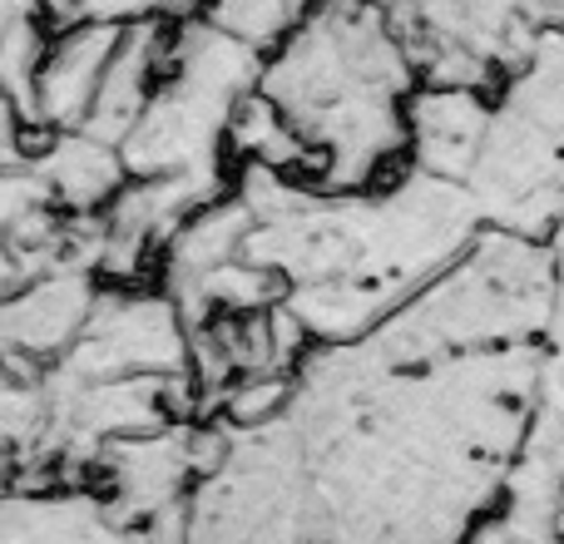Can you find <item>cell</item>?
Instances as JSON below:
<instances>
[{
  "mask_svg": "<svg viewBox=\"0 0 564 544\" xmlns=\"http://www.w3.org/2000/svg\"><path fill=\"white\" fill-rule=\"evenodd\" d=\"M45 0H6V25H0V65H6V105L25 119L35 134L45 129L35 124V79L45 65L50 45H55V30L50 25Z\"/></svg>",
  "mask_w": 564,
  "mask_h": 544,
  "instance_id": "8992f818",
  "label": "cell"
},
{
  "mask_svg": "<svg viewBox=\"0 0 564 544\" xmlns=\"http://www.w3.org/2000/svg\"><path fill=\"white\" fill-rule=\"evenodd\" d=\"M208 10V0H154V15L159 20H174V25H184V20H198Z\"/></svg>",
  "mask_w": 564,
  "mask_h": 544,
  "instance_id": "ba28073f",
  "label": "cell"
},
{
  "mask_svg": "<svg viewBox=\"0 0 564 544\" xmlns=\"http://www.w3.org/2000/svg\"><path fill=\"white\" fill-rule=\"evenodd\" d=\"M406 124L421 164L436 168V174H460L486 139V105H480L476 89L426 85L406 105Z\"/></svg>",
  "mask_w": 564,
  "mask_h": 544,
  "instance_id": "5b68a950",
  "label": "cell"
},
{
  "mask_svg": "<svg viewBox=\"0 0 564 544\" xmlns=\"http://www.w3.org/2000/svg\"><path fill=\"white\" fill-rule=\"evenodd\" d=\"M30 168L50 188V198L75 208V214L109 208L129 188L124 184L129 164L119 154V144H105V139L85 134V129H75V134H45V144L35 149Z\"/></svg>",
  "mask_w": 564,
  "mask_h": 544,
  "instance_id": "277c9868",
  "label": "cell"
},
{
  "mask_svg": "<svg viewBox=\"0 0 564 544\" xmlns=\"http://www.w3.org/2000/svg\"><path fill=\"white\" fill-rule=\"evenodd\" d=\"M99 307L95 282L79 268H59L30 287L10 292L6 302V351L10 367H35L40 361H65L79 347L89 317Z\"/></svg>",
  "mask_w": 564,
  "mask_h": 544,
  "instance_id": "3957f363",
  "label": "cell"
},
{
  "mask_svg": "<svg viewBox=\"0 0 564 544\" xmlns=\"http://www.w3.org/2000/svg\"><path fill=\"white\" fill-rule=\"evenodd\" d=\"M411 79L381 0H322L273 50L258 89L322 154V188H361L411 144Z\"/></svg>",
  "mask_w": 564,
  "mask_h": 544,
  "instance_id": "6da1fadb",
  "label": "cell"
},
{
  "mask_svg": "<svg viewBox=\"0 0 564 544\" xmlns=\"http://www.w3.org/2000/svg\"><path fill=\"white\" fill-rule=\"evenodd\" d=\"M288 396V381L282 377H243L228 391V416L234 426H258V421H273V411Z\"/></svg>",
  "mask_w": 564,
  "mask_h": 544,
  "instance_id": "52a82bcc",
  "label": "cell"
},
{
  "mask_svg": "<svg viewBox=\"0 0 564 544\" xmlns=\"http://www.w3.org/2000/svg\"><path fill=\"white\" fill-rule=\"evenodd\" d=\"M124 30L129 25H105V20L55 30V45L35 79V124L45 134H75L89 124V109L105 89Z\"/></svg>",
  "mask_w": 564,
  "mask_h": 544,
  "instance_id": "7a4b0ae2",
  "label": "cell"
}]
</instances>
